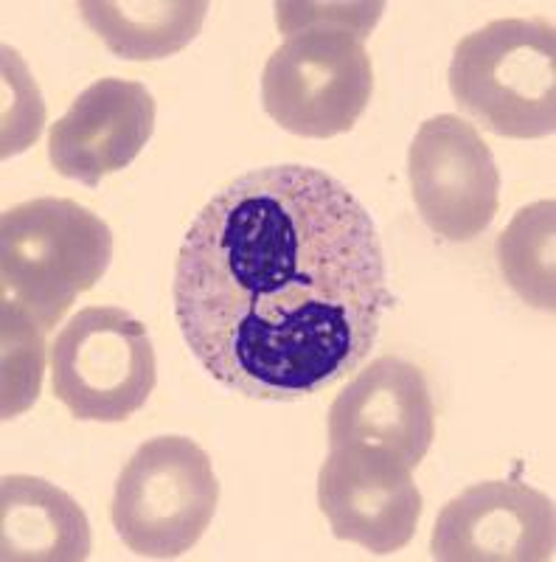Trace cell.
I'll return each instance as SVG.
<instances>
[{
	"mask_svg": "<svg viewBox=\"0 0 556 562\" xmlns=\"http://www.w3.org/2000/svg\"><path fill=\"white\" fill-rule=\"evenodd\" d=\"M556 203L540 200L514 214L509 228L500 234L498 256L509 288L529 301L531 307L554 313V256H556Z\"/></svg>",
	"mask_w": 556,
	"mask_h": 562,
	"instance_id": "14",
	"label": "cell"
},
{
	"mask_svg": "<svg viewBox=\"0 0 556 562\" xmlns=\"http://www.w3.org/2000/svg\"><path fill=\"white\" fill-rule=\"evenodd\" d=\"M435 439V408L422 369L394 355L371 360L329 408V448H383L410 470Z\"/></svg>",
	"mask_w": 556,
	"mask_h": 562,
	"instance_id": "10",
	"label": "cell"
},
{
	"mask_svg": "<svg viewBox=\"0 0 556 562\" xmlns=\"http://www.w3.org/2000/svg\"><path fill=\"white\" fill-rule=\"evenodd\" d=\"M90 32L124 59H167L183 52L203 29L205 0H84L79 3Z\"/></svg>",
	"mask_w": 556,
	"mask_h": 562,
	"instance_id": "13",
	"label": "cell"
},
{
	"mask_svg": "<svg viewBox=\"0 0 556 562\" xmlns=\"http://www.w3.org/2000/svg\"><path fill=\"white\" fill-rule=\"evenodd\" d=\"M219 504L208 453L185 436H155L115 481L110 515L133 554L174 560L197 546Z\"/></svg>",
	"mask_w": 556,
	"mask_h": 562,
	"instance_id": "5",
	"label": "cell"
},
{
	"mask_svg": "<svg viewBox=\"0 0 556 562\" xmlns=\"http://www.w3.org/2000/svg\"><path fill=\"white\" fill-rule=\"evenodd\" d=\"M172 299L208 378L262 403L307 400L358 371L390 304L368 209L300 164L239 175L203 205Z\"/></svg>",
	"mask_w": 556,
	"mask_h": 562,
	"instance_id": "1",
	"label": "cell"
},
{
	"mask_svg": "<svg viewBox=\"0 0 556 562\" xmlns=\"http://www.w3.org/2000/svg\"><path fill=\"white\" fill-rule=\"evenodd\" d=\"M383 3H275L287 34L262 74L264 113L300 138L352 133L374 93L363 40Z\"/></svg>",
	"mask_w": 556,
	"mask_h": 562,
	"instance_id": "2",
	"label": "cell"
},
{
	"mask_svg": "<svg viewBox=\"0 0 556 562\" xmlns=\"http://www.w3.org/2000/svg\"><path fill=\"white\" fill-rule=\"evenodd\" d=\"M158 383L147 326L122 307H84L52 346L54 396L79 422H124Z\"/></svg>",
	"mask_w": 556,
	"mask_h": 562,
	"instance_id": "6",
	"label": "cell"
},
{
	"mask_svg": "<svg viewBox=\"0 0 556 562\" xmlns=\"http://www.w3.org/2000/svg\"><path fill=\"white\" fill-rule=\"evenodd\" d=\"M155 133V99L141 82L99 79L52 124L48 160L63 178L99 186L122 172Z\"/></svg>",
	"mask_w": 556,
	"mask_h": 562,
	"instance_id": "11",
	"label": "cell"
},
{
	"mask_svg": "<svg viewBox=\"0 0 556 562\" xmlns=\"http://www.w3.org/2000/svg\"><path fill=\"white\" fill-rule=\"evenodd\" d=\"M82 506L37 475H7L0 484V560L82 562L90 557Z\"/></svg>",
	"mask_w": 556,
	"mask_h": 562,
	"instance_id": "12",
	"label": "cell"
},
{
	"mask_svg": "<svg viewBox=\"0 0 556 562\" xmlns=\"http://www.w3.org/2000/svg\"><path fill=\"white\" fill-rule=\"evenodd\" d=\"M450 93L500 138L556 130V29L545 18H503L455 45Z\"/></svg>",
	"mask_w": 556,
	"mask_h": 562,
	"instance_id": "4",
	"label": "cell"
},
{
	"mask_svg": "<svg viewBox=\"0 0 556 562\" xmlns=\"http://www.w3.org/2000/svg\"><path fill=\"white\" fill-rule=\"evenodd\" d=\"M554 501L545 492L484 481L439 512L430 554L442 562H545L554 560Z\"/></svg>",
	"mask_w": 556,
	"mask_h": 562,
	"instance_id": "9",
	"label": "cell"
},
{
	"mask_svg": "<svg viewBox=\"0 0 556 562\" xmlns=\"http://www.w3.org/2000/svg\"><path fill=\"white\" fill-rule=\"evenodd\" d=\"M413 203L450 243L480 237L498 214L500 172L478 130L453 113L419 127L408 153Z\"/></svg>",
	"mask_w": 556,
	"mask_h": 562,
	"instance_id": "7",
	"label": "cell"
},
{
	"mask_svg": "<svg viewBox=\"0 0 556 562\" xmlns=\"http://www.w3.org/2000/svg\"><path fill=\"white\" fill-rule=\"evenodd\" d=\"M43 326L3 299V419L23 414L37 403L43 380Z\"/></svg>",
	"mask_w": 556,
	"mask_h": 562,
	"instance_id": "15",
	"label": "cell"
},
{
	"mask_svg": "<svg viewBox=\"0 0 556 562\" xmlns=\"http://www.w3.org/2000/svg\"><path fill=\"white\" fill-rule=\"evenodd\" d=\"M318 504L338 540L379 557L413 540L424 509L410 467L365 445L329 448L318 475Z\"/></svg>",
	"mask_w": 556,
	"mask_h": 562,
	"instance_id": "8",
	"label": "cell"
},
{
	"mask_svg": "<svg viewBox=\"0 0 556 562\" xmlns=\"http://www.w3.org/2000/svg\"><path fill=\"white\" fill-rule=\"evenodd\" d=\"M113 259L107 223L77 200L39 198L0 220L3 299L26 310L43 333L54 329L82 293L97 288Z\"/></svg>",
	"mask_w": 556,
	"mask_h": 562,
	"instance_id": "3",
	"label": "cell"
}]
</instances>
